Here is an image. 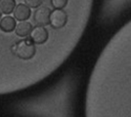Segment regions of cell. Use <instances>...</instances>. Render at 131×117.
<instances>
[{
  "mask_svg": "<svg viewBox=\"0 0 131 117\" xmlns=\"http://www.w3.org/2000/svg\"><path fill=\"white\" fill-rule=\"evenodd\" d=\"M31 14H32L31 8L28 7L25 3L17 4L13 10V17L15 18V21H18V22L28 21L31 17Z\"/></svg>",
  "mask_w": 131,
  "mask_h": 117,
  "instance_id": "obj_3",
  "label": "cell"
},
{
  "mask_svg": "<svg viewBox=\"0 0 131 117\" xmlns=\"http://www.w3.org/2000/svg\"><path fill=\"white\" fill-rule=\"evenodd\" d=\"M49 3H50V6L53 7V9H64V10H67L66 8L69 6L70 1L69 0H50ZM67 11L70 12L69 10H67Z\"/></svg>",
  "mask_w": 131,
  "mask_h": 117,
  "instance_id": "obj_6",
  "label": "cell"
},
{
  "mask_svg": "<svg viewBox=\"0 0 131 117\" xmlns=\"http://www.w3.org/2000/svg\"><path fill=\"white\" fill-rule=\"evenodd\" d=\"M50 13H51V8L47 6H40L34 11L33 15V21L34 24L37 27H48L50 23Z\"/></svg>",
  "mask_w": 131,
  "mask_h": 117,
  "instance_id": "obj_1",
  "label": "cell"
},
{
  "mask_svg": "<svg viewBox=\"0 0 131 117\" xmlns=\"http://www.w3.org/2000/svg\"><path fill=\"white\" fill-rule=\"evenodd\" d=\"M24 2L30 8H38L40 6H43L44 0H24Z\"/></svg>",
  "mask_w": 131,
  "mask_h": 117,
  "instance_id": "obj_7",
  "label": "cell"
},
{
  "mask_svg": "<svg viewBox=\"0 0 131 117\" xmlns=\"http://www.w3.org/2000/svg\"><path fill=\"white\" fill-rule=\"evenodd\" d=\"M15 6V0H0V11L5 15H9L10 13H12Z\"/></svg>",
  "mask_w": 131,
  "mask_h": 117,
  "instance_id": "obj_5",
  "label": "cell"
},
{
  "mask_svg": "<svg viewBox=\"0 0 131 117\" xmlns=\"http://www.w3.org/2000/svg\"><path fill=\"white\" fill-rule=\"evenodd\" d=\"M16 24L17 23L14 17H12L11 15H5L4 17H2L0 20V30L8 36H11L14 38H19L14 32ZM20 39H23V38H20Z\"/></svg>",
  "mask_w": 131,
  "mask_h": 117,
  "instance_id": "obj_2",
  "label": "cell"
},
{
  "mask_svg": "<svg viewBox=\"0 0 131 117\" xmlns=\"http://www.w3.org/2000/svg\"><path fill=\"white\" fill-rule=\"evenodd\" d=\"M33 25L28 22V21H25V22H19L18 24H16V27H15V34L19 37V38H28L33 30Z\"/></svg>",
  "mask_w": 131,
  "mask_h": 117,
  "instance_id": "obj_4",
  "label": "cell"
}]
</instances>
